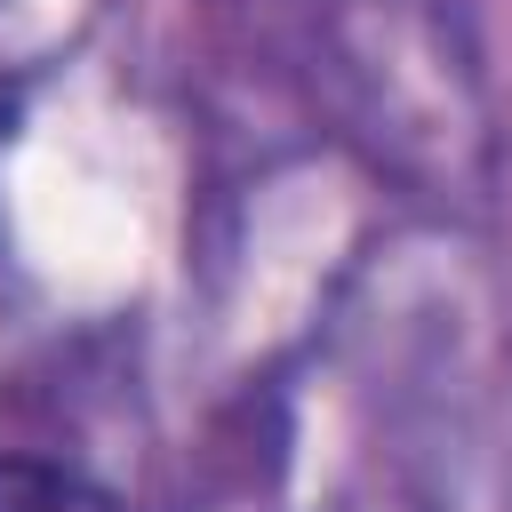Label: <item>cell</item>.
<instances>
[{
  "label": "cell",
  "mask_w": 512,
  "mask_h": 512,
  "mask_svg": "<svg viewBox=\"0 0 512 512\" xmlns=\"http://www.w3.org/2000/svg\"><path fill=\"white\" fill-rule=\"evenodd\" d=\"M0 512H120V496L80 480V472H64V464L0 456Z\"/></svg>",
  "instance_id": "6da1fadb"
}]
</instances>
